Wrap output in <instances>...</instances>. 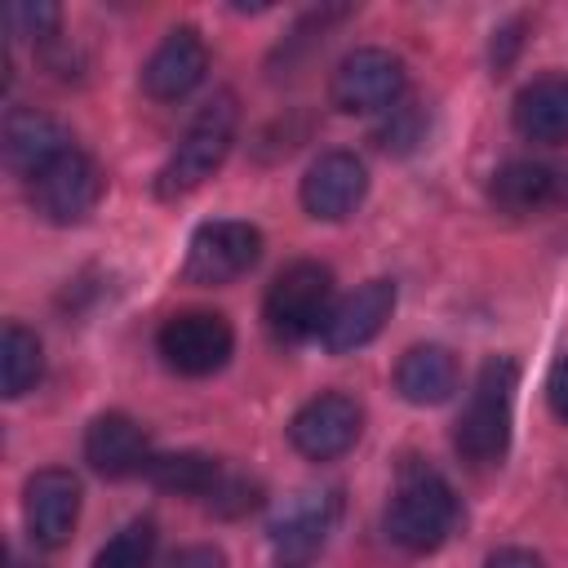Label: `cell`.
<instances>
[{
	"label": "cell",
	"instance_id": "1",
	"mask_svg": "<svg viewBox=\"0 0 568 568\" xmlns=\"http://www.w3.org/2000/svg\"><path fill=\"white\" fill-rule=\"evenodd\" d=\"M457 519H462V506H457L453 484L435 466L408 457L399 466L395 493L386 501V532H390V541L413 550V555H430V550H439L453 537Z\"/></svg>",
	"mask_w": 568,
	"mask_h": 568
},
{
	"label": "cell",
	"instance_id": "2",
	"mask_svg": "<svg viewBox=\"0 0 568 568\" xmlns=\"http://www.w3.org/2000/svg\"><path fill=\"white\" fill-rule=\"evenodd\" d=\"M515 390H519V364L510 355L488 359L475 373V386L457 413L453 444L466 462L493 466L510 448V422H515Z\"/></svg>",
	"mask_w": 568,
	"mask_h": 568
},
{
	"label": "cell",
	"instance_id": "3",
	"mask_svg": "<svg viewBox=\"0 0 568 568\" xmlns=\"http://www.w3.org/2000/svg\"><path fill=\"white\" fill-rule=\"evenodd\" d=\"M235 124H240V106H235V93H213L195 120L182 129L173 155L164 160L160 178H155V191L160 200H178V195H191L195 186H204L222 160L231 155V142H235Z\"/></svg>",
	"mask_w": 568,
	"mask_h": 568
},
{
	"label": "cell",
	"instance_id": "4",
	"mask_svg": "<svg viewBox=\"0 0 568 568\" xmlns=\"http://www.w3.org/2000/svg\"><path fill=\"white\" fill-rule=\"evenodd\" d=\"M328 311H333V271L324 262H306V257L284 266L262 302V320H266L271 337L288 342V346L320 337Z\"/></svg>",
	"mask_w": 568,
	"mask_h": 568
},
{
	"label": "cell",
	"instance_id": "5",
	"mask_svg": "<svg viewBox=\"0 0 568 568\" xmlns=\"http://www.w3.org/2000/svg\"><path fill=\"white\" fill-rule=\"evenodd\" d=\"M262 257V231L253 222L240 217H217L195 226L191 244H186V262H182V280L186 284H231L244 271H253Z\"/></svg>",
	"mask_w": 568,
	"mask_h": 568
},
{
	"label": "cell",
	"instance_id": "6",
	"mask_svg": "<svg viewBox=\"0 0 568 568\" xmlns=\"http://www.w3.org/2000/svg\"><path fill=\"white\" fill-rule=\"evenodd\" d=\"M404 84H408L404 62L390 49L364 44L337 62V71L328 80V98L346 115H373V111H390L404 98Z\"/></svg>",
	"mask_w": 568,
	"mask_h": 568
},
{
	"label": "cell",
	"instance_id": "7",
	"mask_svg": "<svg viewBox=\"0 0 568 568\" xmlns=\"http://www.w3.org/2000/svg\"><path fill=\"white\" fill-rule=\"evenodd\" d=\"M164 364L182 377H209L217 373L235 351V328L217 311H178L160 324L155 337Z\"/></svg>",
	"mask_w": 568,
	"mask_h": 568
},
{
	"label": "cell",
	"instance_id": "8",
	"mask_svg": "<svg viewBox=\"0 0 568 568\" xmlns=\"http://www.w3.org/2000/svg\"><path fill=\"white\" fill-rule=\"evenodd\" d=\"M31 186V209L44 217V222H53V226H75V222H84L93 209H98V200H102V191H106V178H102V169L84 155V151H67L62 160H53L40 178H31L27 182Z\"/></svg>",
	"mask_w": 568,
	"mask_h": 568
},
{
	"label": "cell",
	"instance_id": "9",
	"mask_svg": "<svg viewBox=\"0 0 568 568\" xmlns=\"http://www.w3.org/2000/svg\"><path fill=\"white\" fill-rule=\"evenodd\" d=\"M364 430V408L342 395V390H324L315 399H306L293 422H288V444L306 457V462H333L346 448H355Z\"/></svg>",
	"mask_w": 568,
	"mask_h": 568
},
{
	"label": "cell",
	"instance_id": "10",
	"mask_svg": "<svg viewBox=\"0 0 568 568\" xmlns=\"http://www.w3.org/2000/svg\"><path fill=\"white\" fill-rule=\"evenodd\" d=\"M22 519L36 546H67L80 519V479L62 466H44L22 488Z\"/></svg>",
	"mask_w": 568,
	"mask_h": 568
},
{
	"label": "cell",
	"instance_id": "11",
	"mask_svg": "<svg viewBox=\"0 0 568 568\" xmlns=\"http://www.w3.org/2000/svg\"><path fill=\"white\" fill-rule=\"evenodd\" d=\"M337 515H342L337 488L293 493L275 510V519H271V546H275V555L288 559V564H302V559L320 555L324 541H328V532H333V524H337Z\"/></svg>",
	"mask_w": 568,
	"mask_h": 568
},
{
	"label": "cell",
	"instance_id": "12",
	"mask_svg": "<svg viewBox=\"0 0 568 568\" xmlns=\"http://www.w3.org/2000/svg\"><path fill=\"white\" fill-rule=\"evenodd\" d=\"M488 195L510 217H537L568 204V164L555 160H510L493 173Z\"/></svg>",
	"mask_w": 568,
	"mask_h": 568
},
{
	"label": "cell",
	"instance_id": "13",
	"mask_svg": "<svg viewBox=\"0 0 568 568\" xmlns=\"http://www.w3.org/2000/svg\"><path fill=\"white\" fill-rule=\"evenodd\" d=\"M390 311H395V284L390 280H364L355 293H346L342 302H333V311H328V320L320 328L324 351L351 355V351L368 346L386 328Z\"/></svg>",
	"mask_w": 568,
	"mask_h": 568
},
{
	"label": "cell",
	"instance_id": "14",
	"mask_svg": "<svg viewBox=\"0 0 568 568\" xmlns=\"http://www.w3.org/2000/svg\"><path fill=\"white\" fill-rule=\"evenodd\" d=\"M368 191V169L351 151H324L302 178V209L320 222H342L359 209Z\"/></svg>",
	"mask_w": 568,
	"mask_h": 568
},
{
	"label": "cell",
	"instance_id": "15",
	"mask_svg": "<svg viewBox=\"0 0 568 568\" xmlns=\"http://www.w3.org/2000/svg\"><path fill=\"white\" fill-rule=\"evenodd\" d=\"M209 71V44L195 27H173L155 53L146 58L142 67V89L155 98V102H178L186 98Z\"/></svg>",
	"mask_w": 568,
	"mask_h": 568
},
{
	"label": "cell",
	"instance_id": "16",
	"mask_svg": "<svg viewBox=\"0 0 568 568\" xmlns=\"http://www.w3.org/2000/svg\"><path fill=\"white\" fill-rule=\"evenodd\" d=\"M4 164H9V173H18V178H40L53 160H62L67 151H75L71 146V133L53 120V115H44V111H36V106H13L9 115H4Z\"/></svg>",
	"mask_w": 568,
	"mask_h": 568
},
{
	"label": "cell",
	"instance_id": "17",
	"mask_svg": "<svg viewBox=\"0 0 568 568\" xmlns=\"http://www.w3.org/2000/svg\"><path fill=\"white\" fill-rule=\"evenodd\" d=\"M151 457H155L151 453V439H146V430L129 413H102L84 430V462L98 475H106V479L146 475Z\"/></svg>",
	"mask_w": 568,
	"mask_h": 568
},
{
	"label": "cell",
	"instance_id": "18",
	"mask_svg": "<svg viewBox=\"0 0 568 568\" xmlns=\"http://www.w3.org/2000/svg\"><path fill=\"white\" fill-rule=\"evenodd\" d=\"M515 133L541 146L568 142V75H537L515 93Z\"/></svg>",
	"mask_w": 568,
	"mask_h": 568
},
{
	"label": "cell",
	"instance_id": "19",
	"mask_svg": "<svg viewBox=\"0 0 568 568\" xmlns=\"http://www.w3.org/2000/svg\"><path fill=\"white\" fill-rule=\"evenodd\" d=\"M457 355L448 346H435V342H422V346H408L395 364V390L417 404V408H430V404H444L453 390H457Z\"/></svg>",
	"mask_w": 568,
	"mask_h": 568
},
{
	"label": "cell",
	"instance_id": "20",
	"mask_svg": "<svg viewBox=\"0 0 568 568\" xmlns=\"http://www.w3.org/2000/svg\"><path fill=\"white\" fill-rule=\"evenodd\" d=\"M222 462L217 457H209V453H160V457H151V466H146V479L155 484V488H164V493H178V497H213V488L222 484Z\"/></svg>",
	"mask_w": 568,
	"mask_h": 568
},
{
	"label": "cell",
	"instance_id": "21",
	"mask_svg": "<svg viewBox=\"0 0 568 568\" xmlns=\"http://www.w3.org/2000/svg\"><path fill=\"white\" fill-rule=\"evenodd\" d=\"M40 373H44V346H40V337L27 324L9 320L4 324V337H0V386H4V399L27 395L40 382Z\"/></svg>",
	"mask_w": 568,
	"mask_h": 568
},
{
	"label": "cell",
	"instance_id": "22",
	"mask_svg": "<svg viewBox=\"0 0 568 568\" xmlns=\"http://www.w3.org/2000/svg\"><path fill=\"white\" fill-rule=\"evenodd\" d=\"M155 555V524L151 519H129L98 555L89 568H146Z\"/></svg>",
	"mask_w": 568,
	"mask_h": 568
},
{
	"label": "cell",
	"instance_id": "23",
	"mask_svg": "<svg viewBox=\"0 0 568 568\" xmlns=\"http://www.w3.org/2000/svg\"><path fill=\"white\" fill-rule=\"evenodd\" d=\"M4 22L18 40H53L58 36V22H62V9L49 4V0H13L4 9Z\"/></svg>",
	"mask_w": 568,
	"mask_h": 568
},
{
	"label": "cell",
	"instance_id": "24",
	"mask_svg": "<svg viewBox=\"0 0 568 568\" xmlns=\"http://www.w3.org/2000/svg\"><path fill=\"white\" fill-rule=\"evenodd\" d=\"M422 129H426V115L417 102H395L386 111V124L373 133L382 151H413L422 142Z\"/></svg>",
	"mask_w": 568,
	"mask_h": 568
},
{
	"label": "cell",
	"instance_id": "25",
	"mask_svg": "<svg viewBox=\"0 0 568 568\" xmlns=\"http://www.w3.org/2000/svg\"><path fill=\"white\" fill-rule=\"evenodd\" d=\"M253 506H257V484H248L240 475H222V484L209 497V510H217V515H244Z\"/></svg>",
	"mask_w": 568,
	"mask_h": 568
},
{
	"label": "cell",
	"instance_id": "26",
	"mask_svg": "<svg viewBox=\"0 0 568 568\" xmlns=\"http://www.w3.org/2000/svg\"><path fill=\"white\" fill-rule=\"evenodd\" d=\"M164 568H226V555L217 550V546H182Z\"/></svg>",
	"mask_w": 568,
	"mask_h": 568
},
{
	"label": "cell",
	"instance_id": "27",
	"mask_svg": "<svg viewBox=\"0 0 568 568\" xmlns=\"http://www.w3.org/2000/svg\"><path fill=\"white\" fill-rule=\"evenodd\" d=\"M546 399H550L555 417L568 422V355L555 359V368H550V377H546Z\"/></svg>",
	"mask_w": 568,
	"mask_h": 568
},
{
	"label": "cell",
	"instance_id": "28",
	"mask_svg": "<svg viewBox=\"0 0 568 568\" xmlns=\"http://www.w3.org/2000/svg\"><path fill=\"white\" fill-rule=\"evenodd\" d=\"M524 22H510V27H501V31H493V67L497 71H506L510 62H515V53H519V44H524Z\"/></svg>",
	"mask_w": 568,
	"mask_h": 568
},
{
	"label": "cell",
	"instance_id": "29",
	"mask_svg": "<svg viewBox=\"0 0 568 568\" xmlns=\"http://www.w3.org/2000/svg\"><path fill=\"white\" fill-rule=\"evenodd\" d=\"M484 568H546V564H541V555H532L524 546H501V550L488 555Z\"/></svg>",
	"mask_w": 568,
	"mask_h": 568
},
{
	"label": "cell",
	"instance_id": "30",
	"mask_svg": "<svg viewBox=\"0 0 568 568\" xmlns=\"http://www.w3.org/2000/svg\"><path fill=\"white\" fill-rule=\"evenodd\" d=\"M9 568H31V564H22V559H13V564H9ZM36 568H40V564H36Z\"/></svg>",
	"mask_w": 568,
	"mask_h": 568
}]
</instances>
